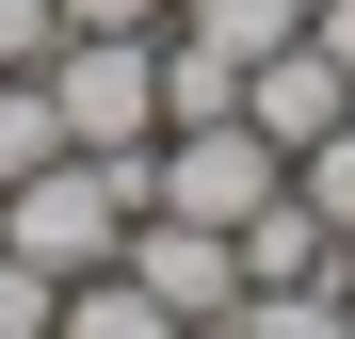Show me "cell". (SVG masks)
<instances>
[{
  "mask_svg": "<svg viewBox=\"0 0 355 339\" xmlns=\"http://www.w3.org/2000/svg\"><path fill=\"white\" fill-rule=\"evenodd\" d=\"M226 339H355V275H291V291H243Z\"/></svg>",
  "mask_w": 355,
  "mask_h": 339,
  "instance_id": "obj_8",
  "label": "cell"
},
{
  "mask_svg": "<svg viewBox=\"0 0 355 339\" xmlns=\"http://www.w3.org/2000/svg\"><path fill=\"white\" fill-rule=\"evenodd\" d=\"M33 162H65V97H49V65H0V178H33Z\"/></svg>",
  "mask_w": 355,
  "mask_h": 339,
  "instance_id": "obj_9",
  "label": "cell"
},
{
  "mask_svg": "<svg viewBox=\"0 0 355 339\" xmlns=\"http://www.w3.org/2000/svg\"><path fill=\"white\" fill-rule=\"evenodd\" d=\"M49 339H178V307L146 291L130 259H113V275H65V307H49Z\"/></svg>",
  "mask_w": 355,
  "mask_h": 339,
  "instance_id": "obj_6",
  "label": "cell"
},
{
  "mask_svg": "<svg viewBox=\"0 0 355 339\" xmlns=\"http://www.w3.org/2000/svg\"><path fill=\"white\" fill-rule=\"evenodd\" d=\"M49 97H65V146H97V162H146L162 146V33H65L49 49Z\"/></svg>",
  "mask_w": 355,
  "mask_h": 339,
  "instance_id": "obj_3",
  "label": "cell"
},
{
  "mask_svg": "<svg viewBox=\"0 0 355 339\" xmlns=\"http://www.w3.org/2000/svg\"><path fill=\"white\" fill-rule=\"evenodd\" d=\"M243 113H259V130H275V146H323V130H339V113H355V81L323 65V49H307V33H291V49H259V65H243Z\"/></svg>",
  "mask_w": 355,
  "mask_h": 339,
  "instance_id": "obj_5",
  "label": "cell"
},
{
  "mask_svg": "<svg viewBox=\"0 0 355 339\" xmlns=\"http://www.w3.org/2000/svg\"><path fill=\"white\" fill-rule=\"evenodd\" d=\"M307 49H323V65L355 81V0H307Z\"/></svg>",
  "mask_w": 355,
  "mask_h": 339,
  "instance_id": "obj_13",
  "label": "cell"
},
{
  "mask_svg": "<svg viewBox=\"0 0 355 339\" xmlns=\"http://www.w3.org/2000/svg\"><path fill=\"white\" fill-rule=\"evenodd\" d=\"M130 275L178 307V323H226L243 307V226H194V210H146L130 226Z\"/></svg>",
  "mask_w": 355,
  "mask_h": 339,
  "instance_id": "obj_4",
  "label": "cell"
},
{
  "mask_svg": "<svg viewBox=\"0 0 355 339\" xmlns=\"http://www.w3.org/2000/svg\"><path fill=\"white\" fill-rule=\"evenodd\" d=\"M162 33H178V49H210V65H259V49L307 33V0H178Z\"/></svg>",
  "mask_w": 355,
  "mask_h": 339,
  "instance_id": "obj_7",
  "label": "cell"
},
{
  "mask_svg": "<svg viewBox=\"0 0 355 339\" xmlns=\"http://www.w3.org/2000/svg\"><path fill=\"white\" fill-rule=\"evenodd\" d=\"M291 178H307V210H323V226H355V113H339L323 146H291Z\"/></svg>",
  "mask_w": 355,
  "mask_h": 339,
  "instance_id": "obj_10",
  "label": "cell"
},
{
  "mask_svg": "<svg viewBox=\"0 0 355 339\" xmlns=\"http://www.w3.org/2000/svg\"><path fill=\"white\" fill-rule=\"evenodd\" d=\"M178 0H65V33H162Z\"/></svg>",
  "mask_w": 355,
  "mask_h": 339,
  "instance_id": "obj_12",
  "label": "cell"
},
{
  "mask_svg": "<svg viewBox=\"0 0 355 339\" xmlns=\"http://www.w3.org/2000/svg\"><path fill=\"white\" fill-rule=\"evenodd\" d=\"M275 178H291V146L259 130L243 97H226V113H178V130L146 146V210H194V226H243Z\"/></svg>",
  "mask_w": 355,
  "mask_h": 339,
  "instance_id": "obj_2",
  "label": "cell"
},
{
  "mask_svg": "<svg viewBox=\"0 0 355 339\" xmlns=\"http://www.w3.org/2000/svg\"><path fill=\"white\" fill-rule=\"evenodd\" d=\"M130 226H146V162L65 146V162H33V178H0V243L49 259V275H113V259H130Z\"/></svg>",
  "mask_w": 355,
  "mask_h": 339,
  "instance_id": "obj_1",
  "label": "cell"
},
{
  "mask_svg": "<svg viewBox=\"0 0 355 339\" xmlns=\"http://www.w3.org/2000/svg\"><path fill=\"white\" fill-rule=\"evenodd\" d=\"M178 339H226V323H178Z\"/></svg>",
  "mask_w": 355,
  "mask_h": 339,
  "instance_id": "obj_14",
  "label": "cell"
},
{
  "mask_svg": "<svg viewBox=\"0 0 355 339\" xmlns=\"http://www.w3.org/2000/svg\"><path fill=\"white\" fill-rule=\"evenodd\" d=\"M65 49V0H0V65H49Z\"/></svg>",
  "mask_w": 355,
  "mask_h": 339,
  "instance_id": "obj_11",
  "label": "cell"
}]
</instances>
